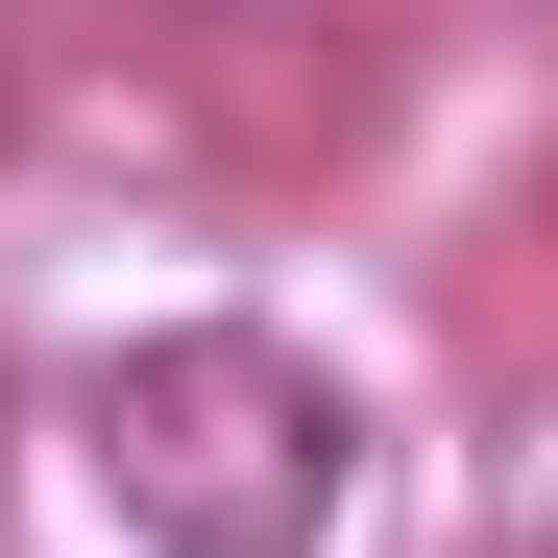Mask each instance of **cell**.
I'll return each mask as SVG.
<instances>
[{
    "label": "cell",
    "mask_w": 558,
    "mask_h": 558,
    "mask_svg": "<svg viewBox=\"0 0 558 558\" xmlns=\"http://www.w3.org/2000/svg\"><path fill=\"white\" fill-rule=\"evenodd\" d=\"M98 486L146 558H316L364 510V413H340V364L316 340H267V316H170L98 364Z\"/></svg>",
    "instance_id": "cell-1"
},
{
    "label": "cell",
    "mask_w": 558,
    "mask_h": 558,
    "mask_svg": "<svg viewBox=\"0 0 558 558\" xmlns=\"http://www.w3.org/2000/svg\"><path fill=\"white\" fill-rule=\"evenodd\" d=\"M486 558H558V437H534L510 486H486Z\"/></svg>",
    "instance_id": "cell-2"
},
{
    "label": "cell",
    "mask_w": 558,
    "mask_h": 558,
    "mask_svg": "<svg viewBox=\"0 0 558 558\" xmlns=\"http://www.w3.org/2000/svg\"><path fill=\"white\" fill-rule=\"evenodd\" d=\"M0 146H25V49H0Z\"/></svg>",
    "instance_id": "cell-3"
},
{
    "label": "cell",
    "mask_w": 558,
    "mask_h": 558,
    "mask_svg": "<svg viewBox=\"0 0 558 558\" xmlns=\"http://www.w3.org/2000/svg\"><path fill=\"white\" fill-rule=\"evenodd\" d=\"M0 461H25V389H0Z\"/></svg>",
    "instance_id": "cell-4"
}]
</instances>
